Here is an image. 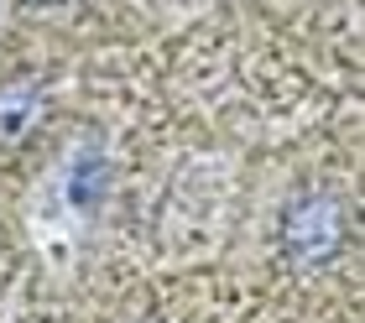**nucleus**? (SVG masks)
<instances>
[{
  "mask_svg": "<svg viewBox=\"0 0 365 323\" xmlns=\"http://www.w3.org/2000/svg\"><path fill=\"white\" fill-rule=\"evenodd\" d=\"M344 235H350V225H344V203L334 193L324 188H308L297 193L287 209H282V225H277V240L282 250L297 261V266H324L339 256Z\"/></svg>",
  "mask_w": 365,
  "mask_h": 323,
  "instance_id": "1",
  "label": "nucleus"
},
{
  "mask_svg": "<svg viewBox=\"0 0 365 323\" xmlns=\"http://www.w3.org/2000/svg\"><path fill=\"white\" fill-rule=\"evenodd\" d=\"M42 115H47V94L31 73H16V78L0 83V146L26 141Z\"/></svg>",
  "mask_w": 365,
  "mask_h": 323,
  "instance_id": "2",
  "label": "nucleus"
},
{
  "mask_svg": "<svg viewBox=\"0 0 365 323\" xmlns=\"http://www.w3.org/2000/svg\"><path fill=\"white\" fill-rule=\"evenodd\" d=\"M37 6H58V0H37Z\"/></svg>",
  "mask_w": 365,
  "mask_h": 323,
  "instance_id": "4",
  "label": "nucleus"
},
{
  "mask_svg": "<svg viewBox=\"0 0 365 323\" xmlns=\"http://www.w3.org/2000/svg\"><path fill=\"white\" fill-rule=\"evenodd\" d=\"M99 183H105V162H99V157H89L84 167H73V183H68L73 203H84V209H89V203L99 198Z\"/></svg>",
  "mask_w": 365,
  "mask_h": 323,
  "instance_id": "3",
  "label": "nucleus"
}]
</instances>
